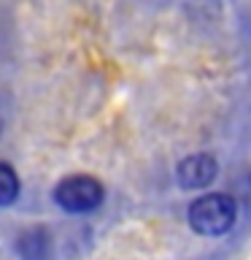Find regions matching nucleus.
<instances>
[{"instance_id": "39448f33", "label": "nucleus", "mask_w": 251, "mask_h": 260, "mask_svg": "<svg viewBox=\"0 0 251 260\" xmlns=\"http://www.w3.org/2000/svg\"><path fill=\"white\" fill-rule=\"evenodd\" d=\"M0 130H3V114H0Z\"/></svg>"}, {"instance_id": "f257e3e1", "label": "nucleus", "mask_w": 251, "mask_h": 260, "mask_svg": "<svg viewBox=\"0 0 251 260\" xmlns=\"http://www.w3.org/2000/svg\"><path fill=\"white\" fill-rule=\"evenodd\" d=\"M189 228L205 239H222L238 225V201L227 192H208L189 203Z\"/></svg>"}, {"instance_id": "7ed1b4c3", "label": "nucleus", "mask_w": 251, "mask_h": 260, "mask_svg": "<svg viewBox=\"0 0 251 260\" xmlns=\"http://www.w3.org/2000/svg\"><path fill=\"white\" fill-rule=\"evenodd\" d=\"M219 176V160L211 152H194L178 162L176 182L181 190H205Z\"/></svg>"}, {"instance_id": "20e7f679", "label": "nucleus", "mask_w": 251, "mask_h": 260, "mask_svg": "<svg viewBox=\"0 0 251 260\" xmlns=\"http://www.w3.org/2000/svg\"><path fill=\"white\" fill-rule=\"evenodd\" d=\"M16 195H19V179L8 162H0V206L14 203Z\"/></svg>"}, {"instance_id": "f03ea898", "label": "nucleus", "mask_w": 251, "mask_h": 260, "mask_svg": "<svg viewBox=\"0 0 251 260\" xmlns=\"http://www.w3.org/2000/svg\"><path fill=\"white\" fill-rule=\"evenodd\" d=\"M54 198L65 211H73V214L92 211L103 203V184L92 176H68L60 182Z\"/></svg>"}]
</instances>
